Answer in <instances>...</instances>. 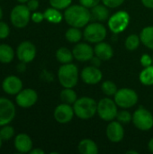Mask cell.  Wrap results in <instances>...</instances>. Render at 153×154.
Wrapping results in <instances>:
<instances>
[{
  "instance_id": "6da1fadb",
  "label": "cell",
  "mask_w": 153,
  "mask_h": 154,
  "mask_svg": "<svg viewBox=\"0 0 153 154\" xmlns=\"http://www.w3.org/2000/svg\"><path fill=\"white\" fill-rule=\"evenodd\" d=\"M64 19L66 23L72 27H85L91 21L90 10L83 5H71L64 12Z\"/></svg>"
},
{
  "instance_id": "7a4b0ae2",
  "label": "cell",
  "mask_w": 153,
  "mask_h": 154,
  "mask_svg": "<svg viewBox=\"0 0 153 154\" xmlns=\"http://www.w3.org/2000/svg\"><path fill=\"white\" fill-rule=\"evenodd\" d=\"M73 109L75 116L81 120H88L95 116L97 113V103L96 101L89 97H82L78 98L73 104Z\"/></svg>"
},
{
  "instance_id": "3957f363",
  "label": "cell",
  "mask_w": 153,
  "mask_h": 154,
  "mask_svg": "<svg viewBox=\"0 0 153 154\" xmlns=\"http://www.w3.org/2000/svg\"><path fill=\"white\" fill-rule=\"evenodd\" d=\"M59 82L63 88H74L79 79V71L77 65L71 63L62 64L58 70Z\"/></svg>"
},
{
  "instance_id": "277c9868",
  "label": "cell",
  "mask_w": 153,
  "mask_h": 154,
  "mask_svg": "<svg viewBox=\"0 0 153 154\" xmlns=\"http://www.w3.org/2000/svg\"><path fill=\"white\" fill-rule=\"evenodd\" d=\"M116 105L123 109H129L136 106L139 101L138 94L135 90L128 88H123L117 90L114 96Z\"/></svg>"
},
{
  "instance_id": "5b68a950",
  "label": "cell",
  "mask_w": 153,
  "mask_h": 154,
  "mask_svg": "<svg viewBox=\"0 0 153 154\" xmlns=\"http://www.w3.org/2000/svg\"><path fill=\"white\" fill-rule=\"evenodd\" d=\"M107 34L106 28L100 22L87 23L83 32V37L90 43H98L103 42Z\"/></svg>"
},
{
  "instance_id": "8992f818",
  "label": "cell",
  "mask_w": 153,
  "mask_h": 154,
  "mask_svg": "<svg viewBox=\"0 0 153 154\" xmlns=\"http://www.w3.org/2000/svg\"><path fill=\"white\" fill-rule=\"evenodd\" d=\"M117 105L115 100L111 99L109 97H104L97 103V115L98 116L106 122H111L116 119L118 113Z\"/></svg>"
},
{
  "instance_id": "52a82bcc",
  "label": "cell",
  "mask_w": 153,
  "mask_h": 154,
  "mask_svg": "<svg viewBox=\"0 0 153 154\" xmlns=\"http://www.w3.org/2000/svg\"><path fill=\"white\" fill-rule=\"evenodd\" d=\"M131 21V17L128 12L124 10L117 11L114 14H112L107 20V24L109 30L115 33L119 34L126 30Z\"/></svg>"
},
{
  "instance_id": "ba28073f",
  "label": "cell",
  "mask_w": 153,
  "mask_h": 154,
  "mask_svg": "<svg viewBox=\"0 0 153 154\" xmlns=\"http://www.w3.org/2000/svg\"><path fill=\"white\" fill-rule=\"evenodd\" d=\"M31 15V11L26 5H17L11 11L10 20L14 27L24 28L29 23Z\"/></svg>"
},
{
  "instance_id": "9c48e42d",
  "label": "cell",
  "mask_w": 153,
  "mask_h": 154,
  "mask_svg": "<svg viewBox=\"0 0 153 154\" xmlns=\"http://www.w3.org/2000/svg\"><path fill=\"white\" fill-rule=\"evenodd\" d=\"M133 125L141 131H149L153 127V115L146 108L140 107L133 114Z\"/></svg>"
},
{
  "instance_id": "30bf717a",
  "label": "cell",
  "mask_w": 153,
  "mask_h": 154,
  "mask_svg": "<svg viewBox=\"0 0 153 154\" xmlns=\"http://www.w3.org/2000/svg\"><path fill=\"white\" fill-rule=\"evenodd\" d=\"M15 116L14 103L5 97H0V127L9 125Z\"/></svg>"
},
{
  "instance_id": "8fae6325",
  "label": "cell",
  "mask_w": 153,
  "mask_h": 154,
  "mask_svg": "<svg viewBox=\"0 0 153 154\" xmlns=\"http://www.w3.org/2000/svg\"><path fill=\"white\" fill-rule=\"evenodd\" d=\"M16 56L21 62H32L36 56V48L34 44L29 41L21 42L16 49Z\"/></svg>"
},
{
  "instance_id": "7c38bea8",
  "label": "cell",
  "mask_w": 153,
  "mask_h": 154,
  "mask_svg": "<svg viewBox=\"0 0 153 154\" xmlns=\"http://www.w3.org/2000/svg\"><path fill=\"white\" fill-rule=\"evenodd\" d=\"M38 100V94L32 88L22 89L15 97L16 104L23 108H29L36 104Z\"/></svg>"
},
{
  "instance_id": "4fadbf2b",
  "label": "cell",
  "mask_w": 153,
  "mask_h": 154,
  "mask_svg": "<svg viewBox=\"0 0 153 154\" xmlns=\"http://www.w3.org/2000/svg\"><path fill=\"white\" fill-rule=\"evenodd\" d=\"M74 59L80 62H86L91 60L95 56L94 48L85 42H78L72 50Z\"/></svg>"
},
{
  "instance_id": "5bb4252c",
  "label": "cell",
  "mask_w": 153,
  "mask_h": 154,
  "mask_svg": "<svg viewBox=\"0 0 153 154\" xmlns=\"http://www.w3.org/2000/svg\"><path fill=\"white\" fill-rule=\"evenodd\" d=\"M80 78L85 84L96 85L103 79V73L101 69L93 65L85 67L80 73Z\"/></svg>"
},
{
  "instance_id": "9a60e30c",
  "label": "cell",
  "mask_w": 153,
  "mask_h": 154,
  "mask_svg": "<svg viewBox=\"0 0 153 154\" xmlns=\"http://www.w3.org/2000/svg\"><path fill=\"white\" fill-rule=\"evenodd\" d=\"M75 116V112L73 106L71 105L62 103L56 106L53 116L54 119L60 124H67L69 123Z\"/></svg>"
},
{
  "instance_id": "2e32d148",
  "label": "cell",
  "mask_w": 153,
  "mask_h": 154,
  "mask_svg": "<svg viewBox=\"0 0 153 154\" xmlns=\"http://www.w3.org/2000/svg\"><path fill=\"white\" fill-rule=\"evenodd\" d=\"M124 125H122L117 120L111 121L109 125L106 126V134L107 139L114 143H118L122 142V140L124 137Z\"/></svg>"
},
{
  "instance_id": "e0dca14e",
  "label": "cell",
  "mask_w": 153,
  "mask_h": 154,
  "mask_svg": "<svg viewBox=\"0 0 153 154\" xmlns=\"http://www.w3.org/2000/svg\"><path fill=\"white\" fill-rule=\"evenodd\" d=\"M2 88L8 95H17L23 89V82L16 76H8L2 82Z\"/></svg>"
},
{
  "instance_id": "ac0fdd59",
  "label": "cell",
  "mask_w": 153,
  "mask_h": 154,
  "mask_svg": "<svg viewBox=\"0 0 153 154\" xmlns=\"http://www.w3.org/2000/svg\"><path fill=\"white\" fill-rule=\"evenodd\" d=\"M14 148L20 153L30 152L32 149V141L26 134H19L14 139Z\"/></svg>"
},
{
  "instance_id": "d6986e66",
  "label": "cell",
  "mask_w": 153,
  "mask_h": 154,
  "mask_svg": "<svg viewBox=\"0 0 153 154\" xmlns=\"http://www.w3.org/2000/svg\"><path fill=\"white\" fill-rule=\"evenodd\" d=\"M94 51H95V55L99 59H101L103 61L109 60L114 56V50L112 46L109 43L105 42L104 41L96 43L94 47Z\"/></svg>"
},
{
  "instance_id": "ffe728a7",
  "label": "cell",
  "mask_w": 153,
  "mask_h": 154,
  "mask_svg": "<svg viewBox=\"0 0 153 154\" xmlns=\"http://www.w3.org/2000/svg\"><path fill=\"white\" fill-rule=\"evenodd\" d=\"M90 14H91V20L96 21V22H105L109 19L110 17V12L109 7L106 5L98 4L95 7L90 9Z\"/></svg>"
},
{
  "instance_id": "44dd1931",
  "label": "cell",
  "mask_w": 153,
  "mask_h": 154,
  "mask_svg": "<svg viewBox=\"0 0 153 154\" xmlns=\"http://www.w3.org/2000/svg\"><path fill=\"white\" fill-rule=\"evenodd\" d=\"M78 150L82 154H97L99 150L97 144L91 139H83L78 143Z\"/></svg>"
},
{
  "instance_id": "7402d4cb",
  "label": "cell",
  "mask_w": 153,
  "mask_h": 154,
  "mask_svg": "<svg viewBox=\"0 0 153 154\" xmlns=\"http://www.w3.org/2000/svg\"><path fill=\"white\" fill-rule=\"evenodd\" d=\"M141 42L148 49L153 51V26H146L140 32Z\"/></svg>"
},
{
  "instance_id": "603a6c76",
  "label": "cell",
  "mask_w": 153,
  "mask_h": 154,
  "mask_svg": "<svg viewBox=\"0 0 153 154\" xmlns=\"http://www.w3.org/2000/svg\"><path fill=\"white\" fill-rule=\"evenodd\" d=\"M56 59L60 63L67 64V63L72 62L74 56H73L72 51H69L66 47H60L56 51Z\"/></svg>"
},
{
  "instance_id": "cb8c5ba5",
  "label": "cell",
  "mask_w": 153,
  "mask_h": 154,
  "mask_svg": "<svg viewBox=\"0 0 153 154\" xmlns=\"http://www.w3.org/2000/svg\"><path fill=\"white\" fill-rule=\"evenodd\" d=\"M43 14H44V19L51 23H59L62 21V18L64 17L59 9H56L52 6L47 8L43 13Z\"/></svg>"
},
{
  "instance_id": "d4e9b609",
  "label": "cell",
  "mask_w": 153,
  "mask_h": 154,
  "mask_svg": "<svg viewBox=\"0 0 153 154\" xmlns=\"http://www.w3.org/2000/svg\"><path fill=\"white\" fill-rule=\"evenodd\" d=\"M14 57V51L13 48L5 43L0 44V62L10 63Z\"/></svg>"
},
{
  "instance_id": "484cf974",
  "label": "cell",
  "mask_w": 153,
  "mask_h": 154,
  "mask_svg": "<svg viewBox=\"0 0 153 154\" xmlns=\"http://www.w3.org/2000/svg\"><path fill=\"white\" fill-rule=\"evenodd\" d=\"M60 97L62 103L73 105L78 99V95L72 88H64V89L60 91Z\"/></svg>"
},
{
  "instance_id": "4316f807",
  "label": "cell",
  "mask_w": 153,
  "mask_h": 154,
  "mask_svg": "<svg viewBox=\"0 0 153 154\" xmlns=\"http://www.w3.org/2000/svg\"><path fill=\"white\" fill-rule=\"evenodd\" d=\"M140 82L144 86H152L153 85V65L143 68L139 75Z\"/></svg>"
},
{
  "instance_id": "83f0119b",
  "label": "cell",
  "mask_w": 153,
  "mask_h": 154,
  "mask_svg": "<svg viewBox=\"0 0 153 154\" xmlns=\"http://www.w3.org/2000/svg\"><path fill=\"white\" fill-rule=\"evenodd\" d=\"M83 33L80 31V28H77V27H72L70 26L69 29L67 30L66 33H65V38L69 42L71 43H78L80 42V40L82 39Z\"/></svg>"
},
{
  "instance_id": "f1b7e54d",
  "label": "cell",
  "mask_w": 153,
  "mask_h": 154,
  "mask_svg": "<svg viewBox=\"0 0 153 154\" xmlns=\"http://www.w3.org/2000/svg\"><path fill=\"white\" fill-rule=\"evenodd\" d=\"M101 90L106 96L114 97L115 93L117 92L118 88H117L116 84L113 82L112 80H106L101 85Z\"/></svg>"
},
{
  "instance_id": "f546056e",
  "label": "cell",
  "mask_w": 153,
  "mask_h": 154,
  "mask_svg": "<svg viewBox=\"0 0 153 154\" xmlns=\"http://www.w3.org/2000/svg\"><path fill=\"white\" fill-rule=\"evenodd\" d=\"M140 43H141L140 36H138L137 34H130L125 39L124 45L128 51H135L136 49L139 48Z\"/></svg>"
},
{
  "instance_id": "4dcf8cb0",
  "label": "cell",
  "mask_w": 153,
  "mask_h": 154,
  "mask_svg": "<svg viewBox=\"0 0 153 154\" xmlns=\"http://www.w3.org/2000/svg\"><path fill=\"white\" fill-rule=\"evenodd\" d=\"M116 120L120 122L122 125H127L130 122H132L133 115L126 109H123L122 111H118L116 116Z\"/></svg>"
},
{
  "instance_id": "1f68e13d",
  "label": "cell",
  "mask_w": 153,
  "mask_h": 154,
  "mask_svg": "<svg viewBox=\"0 0 153 154\" xmlns=\"http://www.w3.org/2000/svg\"><path fill=\"white\" fill-rule=\"evenodd\" d=\"M14 129L8 125L2 126V128L0 129V138L3 141L10 140L14 136Z\"/></svg>"
},
{
  "instance_id": "d6a6232c",
  "label": "cell",
  "mask_w": 153,
  "mask_h": 154,
  "mask_svg": "<svg viewBox=\"0 0 153 154\" xmlns=\"http://www.w3.org/2000/svg\"><path fill=\"white\" fill-rule=\"evenodd\" d=\"M72 0H50V6L59 9V10H65L69 5H71Z\"/></svg>"
},
{
  "instance_id": "836d02e7",
  "label": "cell",
  "mask_w": 153,
  "mask_h": 154,
  "mask_svg": "<svg viewBox=\"0 0 153 154\" xmlns=\"http://www.w3.org/2000/svg\"><path fill=\"white\" fill-rule=\"evenodd\" d=\"M10 33V28L5 22L0 21V39H5Z\"/></svg>"
},
{
  "instance_id": "e575fe53",
  "label": "cell",
  "mask_w": 153,
  "mask_h": 154,
  "mask_svg": "<svg viewBox=\"0 0 153 154\" xmlns=\"http://www.w3.org/2000/svg\"><path fill=\"white\" fill-rule=\"evenodd\" d=\"M140 62H141V65L143 68L151 66V65H153L152 57L151 55H149V54H142L141 59H140Z\"/></svg>"
},
{
  "instance_id": "d590c367",
  "label": "cell",
  "mask_w": 153,
  "mask_h": 154,
  "mask_svg": "<svg viewBox=\"0 0 153 154\" xmlns=\"http://www.w3.org/2000/svg\"><path fill=\"white\" fill-rule=\"evenodd\" d=\"M125 0H102V3L109 8H116L124 4Z\"/></svg>"
},
{
  "instance_id": "8d00e7d4",
  "label": "cell",
  "mask_w": 153,
  "mask_h": 154,
  "mask_svg": "<svg viewBox=\"0 0 153 154\" xmlns=\"http://www.w3.org/2000/svg\"><path fill=\"white\" fill-rule=\"evenodd\" d=\"M101 0H79V4L88 9H91L97 5Z\"/></svg>"
},
{
  "instance_id": "74e56055",
  "label": "cell",
  "mask_w": 153,
  "mask_h": 154,
  "mask_svg": "<svg viewBox=\"0 0 153 154\" xmlns=\"http://www.w3.org/2000/svg\"><path fill=\"white\" fill-rule=\"evenodd\" d=\"M31 20L35 23H39L44 20V14L41 12H37V11L32 12V14L31 15Z\"/></svg>"
},
{
  "instance_id": "f35d334b",
  "label": "cell",
  "mask_w": 153,
  "mask_h": 154,
  "mask_svg": "<svg viewBox=\"0 0 153 154\" xmlns=\"http://www.w3.org/2000/svg\"><path fill=\"white\" fill-rule=\"evenodd\" d=\"M26 5L30 9L31 12H35L39 8L40 4H39V1L38 0H28L26 2Z\"/></svg>"
},
{
  "instance_id": "ab89813d",
  "label": "cell",
  "mask_w": 153,
  "mask_h": 154,
  "mask_svg": "<svg viewBox=\"0 0 153 154\" xmlns=\"http://www.w3.org/2000/svg\"><path fill=\"white\" fill-rule=\"evenodd\" d=\"M91 64L93 65V66H95V67H97V68H99L100 67V65H101V63H102V60L101 59H99L98 57H96V55L91 59Z\"/></svg>"
},
{
  "instance_id": "60d3db41",
  "label": "cell",
  "mask_w": 153,
  "mask_h": 154,
  "mask_svg": "<svg viewBox=\"0 0 153 154\" xmlns=\"http://www.w3.org/2000/svg\"><path fill=\"white\" fill-rule=\"evenodd\" d=\"M141 1H142V4L145 7L153 9V0H141Z\"/></svg>"
},
{
  "instance_id": "b9f144b4",
  "label": "cell",
  "mask_w": 153,
  "mask_h": 154,
  "mask_svg": "<svg viewBox=\"0 0 153 154\" xmlns=\"http://www.w3.org/2000/svg\"><path fill=\"white\" fill-rule=\"evenodd\" d=\"M31 154H44V151L40 149V148H35V149H32V151L29 152Z\"/></svg>"
},
{
  "instance_id": "7bdbcfd3",
  "label": "cell",
  "mask_w": 153,
  "mask_h": 154,
  "mask_svg": "<svg viewBox=\"0 0 153 154\" xmlns=\"http://www.w3.org/2000/svg\"><path fill=\"white\" fill-rule=\"evenodd\" d=\"M24 64H25L24 62H22L21 64H19V65L17 66V70L20 71V72L24 71V70H25V65H24Z\"/></svg>"
},
{
  "instance_id": "ee69618b",
  "label": "cell",
  "mask_w": 153,
  "mask_h": 154,
  "mask_svg": "<svg viewBox=\"0 0 153 154\" xmlns=\"http://www.w3.org/2000/svg\"><path fill=\"white\" fill-rule=\"evenodd\" d=\"M148 149H149V151L153 153V138H151V140H150V142H149V143H148Z\"/></svg>"
},
{
  "instance_id": "f6af8a7d",
  "label": "cell",
  "mask_w": 153,
  "mask_h": 154,
  "mask_svg": "<svg viewBox=\"0 0 153 154\" xmlns=\"http://www.w3.org/2000/svg\"><path fill=\"white\" fill-rule=\"evenodd\" d=\"M126 153L127 154H130V153L138 154V152H135V151H128V152H126Z\"/></svg>"
},
{
  "instance_id": "bcb514c9",
  "label": "cell",
  "mask_w": 153,
  "mask_h": 154,
  "mask_svg": "<svg viewBox=\"0 0 153 154\" xmlns=\"http://www.w3.org/2000/svg\"><path fill=\"white\" fill-rule=\"evenodd\" d=\"M2 17H3V10H2V8L0 6V20L2 19Z\"/></svg>"
},
{
  "instance_id": "7dc6e473",
  "label": "cell",
  "mask_w": 153,
  "mask_h": 154,
  "mask_svg": "<svg viewBox=\"0 0 153 154\" xmlns=\"http://www.w3.org/2000/svg\"><path fill=\"white\" fill-rule=\"evenodd\" d=\"M17 1H18L19 3H22V4H24V3H26V2H27L28 0H17Z\"/></svg>"
},
{
  "instance_id": "c3c4849f",
  "label": "cell",
  "mask_w": 153,
  "mask_h": 154,
  "mask_svg": "<svg viewBox=\"0 0 153 154\" xmlns=\"http://www.w3.org/2000/svg\"><path fill=\"white\" fill-rule=\"evenodd\" d=\"M2 143H3V140H2V139L0 138V148L2 147Z\"/></svg>"
},
{
  "instance_id": "681fc988",
  "label": "cell",
  "mask_w": 153,
  "mask_h": 154,
  "mask_svg": "<svg viewBox=\"0 0 153 154\" xmlns=\"http://www.w3.org/2000/svg\"><path fill=\"white\" fill-rule=\"evenodd\" d=\"M152 60H153V56H152Z\"/></svg>"
}]
</instances>
